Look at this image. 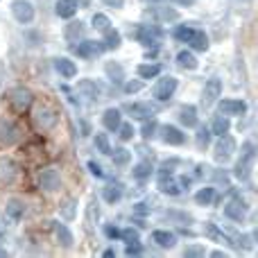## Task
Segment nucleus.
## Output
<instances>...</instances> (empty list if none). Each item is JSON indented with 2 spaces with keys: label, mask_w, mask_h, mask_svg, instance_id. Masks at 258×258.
Wrapping results in <instances>:
<instances>
[{
  "label": "nucleus",
  "mask_w": 258,
  "mask_h": 258,
  "mask_svg": "<svg viewBox=\"0 0 258 258\" xmlns=\"http://www.w3.org/2000/svg\"><path fill=\"white\" fill-rule=\"evenodd\" d=\"M256 159V145L251 141H247L245 145H242V156L240 161L236 163V168H233V177L238 179V181H247L251 174V163H254Z\"/></svg>",
  "instance_id": "nucleus-1"
},
{
  "label": "nucleus",
  "mask_w": 258,
  "mask_h": 258,
  "mask_svg": "<svg viewBox=\"0 0 258 258\" xmlns=\"http://www.w3.org/2000/svg\"><path fill=\"white\" fill-rule=\"evenodd\" d=\"M177 89H179V80H177V77H174V75H163L161 80H156L152 93H154L156 102H170V100H172V95L177 93Z\"/></svg>",
  "instance_id": "nucleus-2"
},
{
  "label": "nucleus",
  "mask_w": 258,
  "mask_h": 258,
  "mask_svg": "<svg viewBox=\"0 0 258 258\" xmlns=\"http://www.w3.org/2000/svg\"><path fill=\"white\" fill-rule=\"evenodd\" d=\"M236 138L229 136V134H224V136H218V143H215V152H213V159L218 161L220 165L229 163L233 156V152H236Z\"/></svg>",
  "instance_id": "nucleus-3"
},
{
  "label": "nucleus",
  "mask_w": 258,
  "mask_h": 258,
  "mask_svg": "<svg viewBox=\"0 0 258 258\" xmlns=\"http://www.w3.org/2000/svg\"><path fill=\"white\" fill-rule=\"evenodd\" d=\"M21 138H23V132L16 122L9 120V118L0 120V145L12 147V145H16V143H21Z\"/></svg>",
  "instance_id": "nucleus-4"
},
{
  "label": "nucleus",
  "mask_w": 258,
  "mask_h": 258,
  "mask_svg": "<svg viewBox=\"0 0 258 258\" xmlns=\"http://www.w3.org/2000/svg\"><path fill=\"white\" fill-rule=\"evenodd\" d=\"M73 52L77 54L80 59H95L104 52L102 41H93V39H82L73 45Z\"/></svg>",
  "instance_id": "nucleus-5"
},
{
  "label": "nucleus",
  "mask_w": 258,
  "mask_h": 258,
  "mask_svg": "<svg viewBox=\"0 0 258 258\" xmlns=\"http://www.w3.org/2000/svg\"><path fill=\"white\" fill-rule=\"evenodd\" d=\"M32 102H34V95H32V91L25 89V86H18V89H14L12 93H9V104H12L14 111H18V113L30 111Z\"/></svg>",
  "instance_id": "nucleus-6"
},
{
  "label": "nucleus",
  "mask_w": 258,
  "mask_h": 258,
  "mask_svg": "<svg viewBox=\"0 0 258 258\" xmlns=\"http://www.w3.org/2000/svg\"><path fill=\"white\" fill-rule=\"evenodd\" d=\"M132 36H136L138 43H143L145 48H152V45H159L161 36H163V32H161V27H152V25H138L136 30L132 32Z\"/></svg>",
  "instance_id": "nucleus-7"
},
{
  "label": "nucleus",
  "mask_w": 258,
  "mask_h": 258,
  "mask_svg": "<svg viewBox=\"0 0 258 258\" xmlns=\"http://www.w3.org/2000/svg\"><path fill=\"white\" fill-rule=\"evenodd\" d=\"M12 14L21 25H30L36 18V9L30 0H12Z\"/></svg>",
  "instance_id": "nucleus-8"
},
{
  "label": "nucleus",
  "mask_w": 258,
  "mask_h": 258,
  "mask_svg": "<svg viewBox=\"0 0 258 258\" xmlns=\"http://www.w3.org/2000/svg\"><path fill=\"white\" fill-rule=\"evenodd\" d=\"M247 211H249L247 202L240 195H231V200L224 204V218L233 220V222H242L247 218Z\"/></svg>",
  "instance_id": "nucleus-9"
},
{
  "label": "nucleus",
  "mask_w": 258,
  "mask_h": 258,
  "mask_svg": "<svg viewBox=\"0 0 258 258\" xmlns=\"http://www.w3.org/2000/svg\"><path fill=\"white\" fill-rule=\"evenodd\" d=\"M57 122H59V116L52 107H45L43 104V107H39L34 111V125H36V129H41V132H50V129H54Z\"/></svg>",
  "instance_id": "nucleus-10"
},
{
  "label": "nucleus",
  "mask_w": 258,
  "mask_h": 258,
  "mask_svg": "<svg viewBox=\"0 0 258 258\" xmlns=\"http://www.w3.org/2000/svg\"><path fill=\"white\" fill-rule=\"evenodd\" d=\"M39 188L41 190H48V192L59 190V188H61V174L54 168H43L39 172Z\"/></svg>",
  "instance_id": "nucleus-11"
},
{
  "label": "nucleus",
  "mask_w": 258,
  "mask_h": 258,
  "mask_svg": "<svg viewBox=\"0 0 258 258\" xmlns=\"http://www.w3.org/2000/svg\"><path fill=\"white\" fill-rule=\"evenodd\" d=\"M156 132H159L161 141H163L165 145L177 147V145H183V143H186V134H183L179 127H174V125H159Z\"/></svg>",
  "instance_id": "nucleus-12"
},
{
  "label": "nucleus",
  "mask_w": 258,
  "mask_h": 258,
  "mask_svg": "<svg viewBox=\"0 0 258 258\" xmlns=\"http://www.w3.org/2000/svg\"><path fill=\"white\" fill-rule=\"evenodd\" d=\"M218 107H220V113L224 116H245L247 113V102L245 100H238V98H222L218 100Z\"/></svg>",
  "instance_id": "nucleus-13"
},
{
  "label": "nucleus",
  "mask_w": 258,
  "mask_h": 258,
  "mask_svg": "<svg viewBox=\"0 0 258 258\" xmlns=\"http://www.w3.org/2000/svg\"><path fill=\"white\" fill-rule=\"evenodd\" d=\"M23 215H25V202L18 200V197L7 200V204H5V220L9 224H18L23 220Z\"/></svg>",
  "instance_id": "nucleus-14"
},
{
  "label": "nucleus",
  "mask_w": 258,
  "mask_h": 258,
  "mask_svg": "<svg viewBox=\"0 0 258 258\" xmlns=\"http://www.w3.org/2000/svg\"><path fill=\"white\" fill-rule=\"evenodd\" d=\"M77 93L82 95V98H89V100H102L104 95V89L102 84H98L95 80H80L77 82Z\"/></svg>",
  "instance_id": "nucleus-15"
},
{
  "label": "nucleus",
  "mask_w": 258,
  "mask_h": 258,
  "mask_svg": "<svg viewBox=\"0 0 258 258\" xmlns=\"http://www.w3.org/2000/svg\"><path fill=\"white\" fill-rule=\"evenodd\" d=\"M220 95H222V80L213 77V80L206 82L204 93H202V102H204V107H213L220 100Z\"/></svg>",
  "instance_id": "nucleus-16"
},
{
  "label": "nucleus",
  "mask_w": 258,
  "mask_h": 258,
  "mask_svg": "<svg viewBox=\"0 0 258 258\" xmlns=\"http://www.w3.org/2000/svg\"><path fill=\"white\" fill-rule=\"evenodd\" d=\"M122 111H127L132 118L136 120H147V118H154V107L152 104H145V102H127L122 107Z\"/></svg>",
  "instance_id": "nucleus-17"
},
{
  "label": "nucleus",
  "mask_w": 258,
  "mask_h": 258,
  "mask_svg": "<svg viewBox=\"0 0 258 258\" xmlns=\"http://www.w3.org/2000/svg\"><path fill=\"white\" fill-rule=\"evenodd\" d=\"M159 190L163 192V195H170V197H177L181 195V186H179V181L174 179V174H165V172H159Z\"/></svg>",
  "instance_id": "nucleus-18"
},
{
  "label": "nucleus",
  "mask_w": 258,
  "mask_h": 258,
  "mask_svg": "<svg viewBox=\"0 0 258 258\" xmlns=\"http://www.w3.org/2000/svg\"><path fill=\"white\" fill-rule=\"evenodd\" d=\"M179 122L188 129H195L200 125V116H197V107L195 104H183L179 109Z\"/></svg>",
  "instance_id": "nucleus-19"
},
{
  "label": "nucleus",
  "mask_w": 258,
  "mask_h": 258,
  "mask_svg": "<svg viewBox=\"0 0 258 258\" xmlns=\"http://www.w3.org/2000/svg\"><path fill=\"white\" fill-rule=\"evenodd\" d=\"M54 71L61 75V80H73V77H77V66L73 59L68 57H57L54 59Z\"/></svg>",
  "instance_id": "nucleus-20"
},
{
  "label": "nucleus",
  "mask_w": 258,
  "mask_h": 258,
  "mask_svg": "<svg viewBox=\"0 0 258 258\" xmlns=\"http://www.w3.org/2000/svg\"><path fill=\"white\" fill-rule=\"evenodd\" d=\"M120 122H122V109L109 107L107 111L102 113V125H104V129H109V132H118Z\"/></svg>",
  "instance_id": "nucleus-21"
},
{
  "label": "nucleus",
  "mask_w": 258,
  "mask_h": 258,
  "mask_svg": "<svg viewBox=\"0 0 258 258\" xmlns=\"http://www.w3.org/2000/svg\"><path fill=\"white\" fill-rule=\"evenodd\" d=\"M152 240H154L161 249H172V247H177V242H179L177 233L165 231V229H156V231L152 233Z\"/></svg>",
  "instance_id": "nucleus-22"
},
{
  "label": "nucleus",
  "mask_w": 258,
  "mask_h": 258,
  "mask_svg": "<svg viewBox=\"0 0 258 258\" xmlns=\"http://www.w3.org/2000/svg\"><path fill=\"white\" fill-rule=\"evenodd\" d=\"M18 174V165L12 156H0V179L7 183H12Z\"/></svg>",
  "instance_id": "nucleus-23"
},
{
  "label": "nucleus",
  "mask_w": 258,
  "mask_h": 258,
  "mask_svg": "<svg viewBox=\"0 0 258 258\" xmlns=\"http://www.w3.org/2000/svg\"><path fill=\"white\" fill-rule=\"evenodd\" d=\"M54 14L59 18H63V21L73 18L77 14V0H57L54 3Z\"/></svg>",
  "instance_id": "nucleus-24"
},
{
  "label": "nucleus",
  "mask_w": 258,
  "mask_h": 258,
  "mask_svg": "<svg viewBox=\"0 0 258 258\" xmlns=\"http://www.w3.org/2000/svg\"><path fill=\"white\" fill-rule=\"evenodd\" d=\"M174 61H177L179 68H183V71H197V68H200V61H197V57L190 50H179Z\"/></svg>",
  "instance_id": "nucleus-25"
},
{
  "label": "nucleus",
  "mask_w": 258,
  "mask_h": 258,
  "mask_svg": "<svg viewBox=\"0 0 258 258\" xmlns=\"http://www.w3.org/2000/svg\"><path fill=\"white\" fill-rule=\"evenodd\" d=\"M52 231H54V236H57V240L61 242L66 249L68 247H73V233H71V229L61 222V220H54L52 222Z\"/></svg>",
  "instance_id": "nucleus-26"
},
{
  "label": "nucleus",
  "mask_w": 258,
  "mask_h": 258,
  "mask_svg": "<svg viewBox=\"0 0 258 258\" xmlns=\"http://www.w3.org/2000/svg\"><path fill=\"white\" fill-rule=\"evenodd\" d=\"M86 34V25L82 21H73L71 25H66V39L71 45H75L77 41H82Z\"/></svg>",
  "instance_id": "nucleus-27"
},
{
  "label": "nucleus",
  "mask_w": 258,
  "mask_h": 258,
  "mask_svg": "<svg viewBox=\"0 0 258 258\" xmlns=\"http://www.w3.org/2000/svg\"><path fill=\"white\" fill-rule=\"evenodd\" d=\"M161 63H152V61H147V63H138L136 66V73H138V77L141 80H156V77L161 75Z\"/></svg>",
  "instance_id": "nucleus-28"
},
{
  "label": "nucleus",
  "mask_w": 258,
  "mask_h": 258,
  "mask_svg": "<svg viewBox=\"0 0 258 258\" xmlns=\"http://www.w3.org/2000/svg\"><path fill=\"white\" fill-rule=\"evenodd\" d=\"M188 45H190L192 50H200V52H206L209 50V36H206L204 30H192L190 39H188Z\"/></svg>",
  "instance_id": "nucleus-29"
},
{
  "label": "nucleus",
  "mask_w": 258,
  "mask_h": 258,
  "mask_svg": "<svg viewBox=\"0 0 258 258\" xmlns=\"http://www.w3.org/2000/svg\"><path fill=\"white\" fill-rule=\"evenodd\" d=\"M122 183L118 181V183H109V186H104L102 188V197H104V202L107 204H118V202L122 200Z\"/></svg>",
  "instance_id": "nucleus-30"
},
{
  "label": "nucleus",
  "mask_w": 258,
  "mask_h": 258,
  "mask_svg": "<svg viewBox=\"0 0 258 258\" xmlns=\"http://www.w3.org/2000/svg\"><path fill=\"white\" fill-rule=\"evenodd\" d=\"M209 129L213 136H224V134H229V129H231V120H229V116L220 113V116H213V122H211Z\"/></svg>",
  "instance_id": "nucleus-31"
},
{
  "label": "nucleus",
  "mask_w": 258,
  "mask_h": 258,
  "mask_svg": "<svg viewBox=\"0 0 258 258\" xmlns=\"http://www.w3.org/2000/svg\"><path fill=\"white\" fill-rule=\"evenodd\" d=\"M102 34H104V39H102L104 50H118V48H120V43H122V34L116 30V27H109L107 32H102Z\"/></svg>",
  "instance_id": "nucleus-32"
},
{
  "label": "nucleus",
  "mask_w": 258,
  "mask_h": 258,
  "mask_svg": "<svg viewBox=\"0 0 258 258\" xmlns=\"http://www.w3.org/2000/svg\"><path fill=\"white\" fill-rule=\"evenodd\" d=\"M204 233H206V238L213 240V242H227V245H231V242H229V236L215 222H206L204 224Z\"/></svg>",
  "instance_id": "nucleus-33"
},
{
  "label": "nucleus",
  "mask_w": 258,
  "mask_h": 258,
  "mask_svg": "<svg viewBox=\"0 0 258 258\" xmlns=\"http://www.w3.org/2000/svg\"><path fill=\"white\" fill-rule=\"evenodd\" d=\"M132 174L138 181H145V179H150L152 174H154V165H152V161H138V163L134 165Z\"/></svg>",
  "instance_id": "nucleus-34"
},
{
  "label": "nucleus",
  "mask_w": 258,
  "mask_h": 258,
  "mask_svg": "<svg viewBox=\"0 0 258 258\" xmlns=\"http://www.w3.org/2000/svg\"><path fill=\"white\" fill-rule=\"evenodd\" d=\"M104 71H107V77L113 84H122V82H125V68H122V63L109 61L107 66H104Z\"/></svg>",
  "instance_id": "nucleus-35"
},
{
  "label": "nucleus",
  "mask_w": 258,
  "mask_h": 258,
  "mask_svg": "<svg viewBox=\"0 0 258 258\" xmlns=\"http://www.w3.org/2000/svg\"><path fill=\"white\" fill-rule=\"evenodd\" d=\"M215 186H204V188H200V190L195 192V202L200 206H211L215 202Z\"/></svg>",
  "instance_id": "nucleus-36"
},
{
  "label": "nucleus",
  "mask_w": 258,
  "mask_h": 258,
  "mask_svg": "<svg viewBox=\"0 0 258 258\" xmlns=\"http://www.w3.org/2000/svg\"><path fill=\"white\" fill-rule=\"evenodd\" d=\"M109 156L113 159V165H118V168H125V165H129V161H132V152L127 147H116V150L111 147V154Z\"/></svg>",
  "instance_id": "nucleus-37"
},
{
  "label": "nucleus",
  "mask_w": 258,
  "mask_h": 258,
  "mask_svg": "<svg viewBox=\"0 0 258 258\" xmlns=\"http://www.w3.org/2000/svg\"><path fill=\"white\" fill-rule=\"evenodd\" d=\"M98 220H100V204L93 197V200L89 202V206H86V224H89V227H95Z\"/></svg>",
  "instance_id": "nucleus-38"
},
{
  "label": "nucleus",
  "mask_w": 258,
  "mask_h": 258,
  "mask_svg": "<svg viewBox=\"0 0 258 258\" xmlns=\"http://www.w3.org/2000/svg\"><path fill=\"white\" fill-rule=\"evenodd\" d=\"M91 23H93L91 27H93L95 32H107L109 27H111V18H109L107 14H95L93 21H91Z\"/></svg>",
  "instance_id": "nucleus-39"
},
{
  "label": "nucleus",
  "mask_w": 258,
  "mask_h": 258,
  "mask_svg": "<svg viewBox=\"0 0 258 258\" xmlns=\"http://www.w3.org/2000/svg\"><path fill=\"white\" fill-rule=\"evenodd\" d=\"M75 206H77V202L73 200V197H68L66 202H61V206H59V211H61V218L63 220H73V218H75V213H77Z\"/></svg>",
  "instance_id": "nucleus-40"
},
{
  "label": "nucleus",
  "mask_w": 258,
  "mask_h": 258,
  "mask_svg": "<svg viewBox=\"0 0 258 258\" xmlns=\"http://www.w3.org/2000/svg\"><path fill=\"white\" fill-rule=\"evenodd\" d=\"M156 129H159V122H156L154 118H147V120L143 122V127H141V136L150 141V138L156 136Z\"/></svg>",
  "instance_id": "nucleus-41"
},
{
  "label": "nucleus",
  "mask_w": 258,
  "mask_h": 258,
  "mask_svg": "<svg viewBox=\"0 0 258 258\" xmlns=\"http://www.w3.org/2000/svg\"><path fill=\"white\" fill-rule=\"evenodd\" d=\"M197 145L204 150V147H209L211 145V138H213V134H211V129L209 127H200L197 125Z\"/></svg>",
  "instance_id": "nucleus-42"
},
{
  "label": "nucleus",
  "mask_w": 258,
  "mask_h": 258,
  "mask_svg": "<svg viewBox=\"0 0 258 258\" xmlns=\"http://www.w3.org/2000/svg\"><path fill=\"white\" fill-rule=\"evenodd\" d=\"M154 16H159L161 21H177L179 12H177V9H170V7H156L154 9Z\"/></svg>",
  "instance_id": "nucleus-43"
},
{
  "label": "nucleus",
  "mask_w": 258,
  "mask_h": 258,
  "mask_svg": "<svg viewBox=\"0 0 258 258\" xmlns=\"http://www.w3.org/2000/svg\"><path fill=\"white\" fill-rule=\"evenodd\" d=\"M95 147H98V152H102V154H111V143H109L107 134H95Z\"/></svg>",
  "instance_id": "nucleus-44"
},
{
  "label": "nucleus",
  "mask_w": 258,
  "mask_h": 258,
  "mask_svg": "<svg viewBox=\"0 0 258 258\" xmlns=\"http://www.w3.org/2000/svg\"><path fill=\"white\" fill-rule=\"evenodd\" d=\"M192 30H195V27H190L188 23H183V25H177V30H174L172 34H174V39H179V41H183V43H188V39H190Z\"/></svg>",
  "instance_id": "nucleus-45"
},
{
  "label": "nucleus",
  "mask_w": 258,
  "mask_h": 258,
  "mask_svg": "<svg viewBox=\"0 0 258 258\" xmlns=\"http://www.w3.org/2000/svg\"><path fill=\"white\" fill-rule=\"evenodd\" d=\"M134 134H136V132H134L132 122H120V127H118V136H120V141H125V143L132 141Z\"/></svg>",
  "instance_id": "nucleus-46"
},
{
  "label": "nucleus",
  "mask_w": 258,
  "mask_h": 258,
  "mask_svg": "<svg viewBox=\"0 0 258 258\" xmlns=\"http://www.w3.org/2000/svg\"><path fill=\"white\" fill-rule=\"evenodd\" d=\"M183 256H186V258H202V256H206V247H202V245H188L186 249H183Z\"/></svg>",
  "instance_id": "nucleus-47"
},
{
  "label": "nucleus",
  "mask_w": 258,
  "mask_h": 258,
  "mask_svg": "<svg viewBox=\"0 0 258 258\" xmlns=\"http://www.w3.org/2000/svg\"><path fill=\"white\" fill-rule=\"evenodd\" d=\"M143 86H145V80H129V82H125V93H127V95L141 93Z\"/></svg>",
  "instance_id": "nucleus-48"
},
{
  "label": "nucleus",
  "mask_w": 258,
  "mask_h": 258,
  "mask_svg": "<svg viewBox=\"0 0 258 258\" xmlns=\"http://www.w3.org/2000/svg\"><path fill=\"white\" fill-rule=\"evenodd\" d=\"M120 240L127 245V242H138L141 240V236H138V231L134 227H127V229H122L120 231Z\"/></svg>",
  "instance_id": "nucleus-49"
},
{
  "label": "nucleus",
  "mask_w": 258,
  "mask_h": 258,
  "mask_svg": "<svg viewBox=\"0 0 258 258\" xmlns=\"http://www.w3.org/2000/svg\"><path fill=\"white\" fill-rule=\"evenodd\" d=\"M143 254V245H141V240L138 242H127V247H125V256H141Z\"/></svg>",
  "instance_id": "nucleus-50"
},
{
  "label": "nucleus",
  "mask_w": 258,
  "mask_h": 258,
  "mask_svg": "<svg viewBox=\"0 0 258 258\" xmlns=\"http://www.w3.org/2000/svg\"><path fill=\"white\" fill-rule=\"evenodd\" d=\"M86 168L91 170V174H93V177H98V179H104V168H102V165L98 163V161H89V163H86Z\"/></svg>",
  "instance_id": "nucleus-51"
},
{
  "label": "nucleus",
  "mask_w": 258,
  "mask_h": 258,
  "mask_svg": "<svg viewBox=\"0 0 258 258\" xmlns=\"http://www.w3.org/2000/svg\"><path fill=\"white\" fill-rule=\"evenodd\" d=\"M104 233H107L109 240H116V238H120V229L113 227V224H107V227H104Z\"/></svg>",
  "instance_id": "nucleus-52"
},
{
  "label": "nucleus",
  "mask_w": 258,
  "mask_h": 258,
  "mask_svg": "<svg viewBox=\"0 0 258 258\" xmlns=\"http://www.w3.org/2000/svg\"><path fill=\"white\" fill-rule=\"evenodd\" d=\"M107 7H111V9H122L125 7V0H102Z\"/></svg>",
  "instance_id": "nucleus-53"
},
{
  "label": "nucleus",
  "mask_w": 258,
  "mask_h": 258,
  "mask_svg": "<svg viewBox=\"0 0 258 258\" xmlns=\"http://www.w3.org/2000/svg\"><path fill=\"white\" fill-rule=\"evenodd\" d=\"M222 256H227V251H222V249L211 251V258H222Z\"/></svg>",
  "instance_id": "nucleus-54"
},
{
  "label": "nucleus",
  "mask_w": 258,
  "mask_h": 258,
  "mask_svg": "<svg viewBox=\"0 0 258 258\" xmlns=\"http://www.w3.org/2000/svg\"><path fill=\"white\" fill-rule=\"evenodd\" d=\"M91 5V0H77V7H82V9H86Z\"/></svg>",
  "instance_id": "nucleus-55"
},
{
  "label": "nucleus",
  "mask_w": 258,
  "mask_h": 258,
  "mask_svg": "<svg viewBox=\"0 0 258 258\" xmlns=\"http://www.w3.org/2000/svg\"><path fill=\"white\" fill-rule=\"evenodd\" d=\"M102 256H104V258H113V256H116V251H113V249H107Z\"/></svg>",
  "instance_id": "nucleus-56"
},
{
  "label": "nucleus",
  "mask_w": 258,
  "mask_h": 258,
  "mask_svg": "<svg viewBox=\"0 0 258 258\" xmlns=\"http://www.w3.org/2000/svg\"><path fill=\"white\" fill-rule=\"evenodd\" d=\"M177 3H179V5H192L195 0H177Z\"/></svg>",
  "instance_id": "nucleus-57"
},
{
  "label": "nucleus",
  "mask_w": 258,
  "mask_h": 258,
  "mask_svg": "<svg viewBox=\"0 0 258 258\" xmlns=\"http://www.w3.org/2000/svg\"><path fill=\"white\" fill-rule=\"evenodd\" d=\"M0 256H7V251H3V249H0Z\"/></svg>",
  "instance_id": "nucleus-58"
}]
</instances>
